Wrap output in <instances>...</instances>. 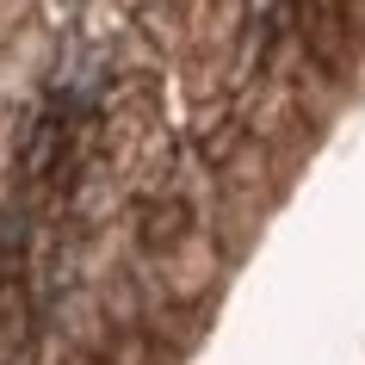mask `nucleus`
Returning a JSON list of instances; mask_svg holds the SVG:
<instances>
[{
    "label": "nucleus",
    "mask_w": 365,
    "mask_h": 365,
    "mask_svg": "<svg viewBox=\"0 0 365 365\" xmlns=\"http://www.w3.org/2000/svg\"><path fill=\"white\" fill-rule=\"evenodd\" d=\"M211 279H217L211 230H205V223H192V230H186L168 254H161V285H168L180 304H192V297H205V285H211Z\"/></svg>",
    "instance_id": "obj_1"
},
{
    "label": "nucleus",
    "mask_w": 365,
    "mask_h": 365,
    "mask_svg": "<svg viewBox=\"0 0 365 365\" xmlns=\"http://www.w3.org/2000/svg\"><path fill=\"white\" fill-rule=\"evenodd\" d=\"M56 328L81 353H106V341H112V316H106L99 297H68V304H56Z\"/></svg>",
    "instance_id": "obj_2"
},
{
    "label": "nucleus",
    "mask_w": 365,
    "mask_h": 365,
    "mask_svg": "<svg viewBox=\"0 0 365 365\" xmlns=\"http://www.w3.org/2000/svg\"><path fill=\"white\" fill-rule=\"evenodd\" d=\"M186 353H173V346H161L149 334V328H112V341H106V353H99V365H180Z\"/></svg>",
    "instance_id": "obj_3"
},
{
    "label": "nucleus",
    "mask_w": 365,
    "mask_h": 365,
    "mask_svg": "<svg viewBox=\"0 0 365 365\" xmlns=\"http://www.w3.org/2000/svg\"><path fill=\"white\" fill-rule=\"evenodd\" d=\"M25 341H31V304H25L19 285H6V279H0V365L19 359Z\"/></svg>",
    "instance_id": "obj_4"
},
{
    "label": "nucleus",
    "mask_w": 365,
    "mask_h": 365,
    "mask_svg": "<svg viewBox=\"0 0 365 365\" xmlns=\"http://www.w3.org/2000/svg\"><path fill=\"white\" fill-rule=\"evenodd\" d=\"M62 365H99V353H81V346H62Z\"/></svg>",
    "instance_id": "obj_5"
}]
</instances>
